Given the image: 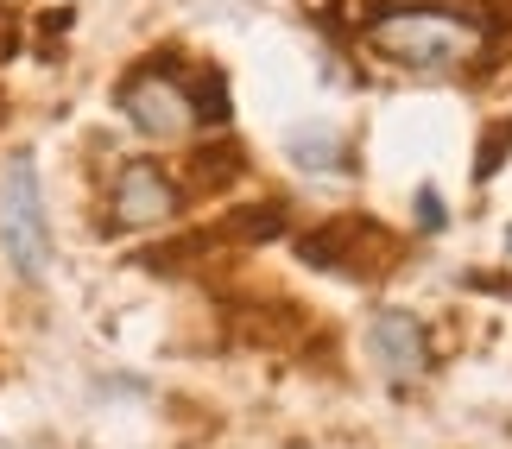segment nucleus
<instances>
[{
	"label": "nucleus",
	"instance_id": "2",
	"mask_svg": "<svg viewBox=\"0 0 512 449\" xmlns=\"http://www.w3.org/2000/svg\"><path fill=\"white\" fill-rule=\"evenodd\" d=\"M0 260L19 279H38L51 260V228H45V197H38V171L32 159L0 165Z\"/></svg>",
	"mask_w": 512,
	"mask_h": 449
},
{
	"label": "nucleus",
	"instance_id": "8",
	"mask_svg": "<svg viewBox=\"0 0 512 449\" xmlns=\"http://www.w3.org/2000/svg\"><path fill=\"white\" fill-rule=\"evenodd\" d=\"M190 95H196V121H203V127H222L228 121V83H222V70H203L190 83Z\"/></svg>",
	"mask_w": 512,
	"mask_h": 449
},
{
	"label": "nucleus",
	"instance_id": "1",
	"mask_svg": "<svg viewBox=\"0 0 512 449\" xmlns=\"http://www.w3.org/2000/svg\"><path fill=\"white\" fill-rule=\"evenodd\" d=\"M487 45L494 26L462 7H386L367 19V51L418 76H462L487 57Z\"/></svg>",
	"mask_w": 512,
	"mask_h": 449
},
{
	"label": "nucleus",
	"instance_id": "3",
	"mask_svg": "<svg viewBox=\"0 0 512 449\" xmlns=\"http://www.w3.org/2000/svg\"><path fill=\"white\" fill-rule=\"evenodd\" d=\"M114 102H121L127 127L146 133V140H184L190 127H203V121H196L190 83H184V76H171L165 64H140L121 89H114Z\"/></svg>",
	"mask_w": 512,
	"mask_h": 449
},
{
	"label": "nucleus",
	"instance_id": "6",
	"mask_svg": "<svg viewBox=\"0 0 512 449\" xmlns=\"http://www.w3.org/2000/svg\"><path fill=\"white\" fill-rule=\"evenodd\" d=\"M298 253H304L310 266H342V272H354V279H373V266H380L386 241L373 234V222L342 216V222H329V228H317V234H304Z\"/></svg>",
	"mask_w": 512,
	"mask_h": 449
},
{
	"label": "nucleus",
	"instance_id": "7",
	"mask_svg": "<svg viewBox=\"0 0 512 449\" xmlns=\"http://www.w3.org/2000/svg\"><path fill=\"white\" fill-rule=\"evenodd\" d=\"M291 159H298L304 171H342V165H348V152H342L336 133L310 127V133H291Z\"/></svg>",
	"mask_w": 512,
	"mask_h": 449
},
{
	"label": "nucleus",
	"instance_id": "10",
	"mask_svg": "<svg viewBox=\"0 0 512 449\" xmlns=\"http://www.w3.org/2000/svg\"><path fill=\"white\" fill-rule=\"evenodd\" d=\"M418 228H430V234L443 228V197L437 190H418Z\"/></svg>",
	"mask_w": 512,
	"mask_h": 449
},
{
	"label": "nucleus",
	"instance_id": "9",
	"mask_svg": "<svg viewBox=\"0 0 512 449\" xmlns=\"http://www.w3.org/2000/svg\"><path fill=\"white\" fill-rule=\"evenodd\" d=\"M506 152H512V121H500V127L481 140V152H475V178H481V184H487V178H494V171L506 165Z\"/></svg>",
	"mask_w": 512,
	"mask_h": 449
},
{
	"label": "nucleus",
	"instance_id": "4",
	"mask_svg": "<svg viewBox=\"0 0 512 449\" xmlns=\"http://www.w3.org/2000/svg\"><path fill=\"white\" fill-rule=\"evenodd\" d=\"M177 203H184V190H177L159 165H146V159L114 165V184H108L114 228H165L177 216Z\"/></svg>",
	"mask_w": 512,
	"mask_h": 449
},
{
	"label": "nucleus",
	"instance_id": "5",
	"mask_svg": "<svg viewBox=\"0 0 512 449\" xmlns=\"http://www.w3.org/2000/svg\"><path fill=\"white\" fill-rule=\"evenodd\" d=\"M367 355L392 386H411V380H424V367H430V336L411 310H380V317L367 323Z\"/></svg>",
	"mask_w": 512,
	"mask_h": 449
}]
</instances>
